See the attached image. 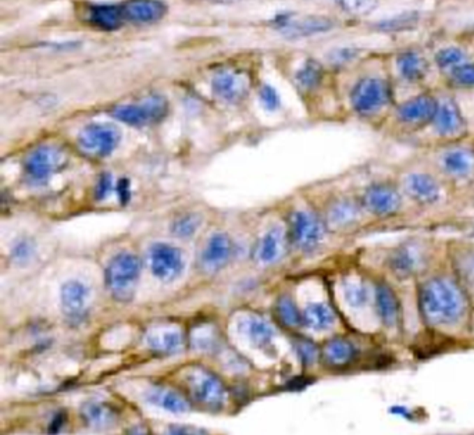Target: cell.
Segmentation results:
<instances>
[{"label":"cell","mask_w":474,"mask_h":435,"mask_svg":"<svg viewBox=\"0 0 474 435\" xmlns=\"http://www.w3.org/2000/svg\"><path fill=\"white\" fill-rule=\"evenodd\" d=\"M220 1H235V0H220Z\"/></svg>","instance_id":"bcb514c9"},{"label":"cell","mask_w":474,"mask_h":435,"mask_svg":"<svg viewBox=\"0 0 474 435\" xmlns=\"http://www.w3.org/2000/svg\"><path fill=\"white\" fill-rule=\"evenodd\" d=\"M141 267L140 258L133 253H119L110 260L106 269L105 281L114 299L128 302L134 297L141 276Z\"/></svg>","instance_id":"7a4b0ae2"},{"label":"cell","mask_w":474,"mask_h":435,"mask_svg":"<svg viewBox=\"0 0 474 435\" xmlns=\"http://www.w3.org/2000/svg\"><path fill=\"white\" fill-rule=\"evenodd\" d=\"M443 167L455 179H469L474 175V150L469 147H455L443 157Z\"/></svg>","instance_id":"ffe728a7"},{"label":"cell","mask_w":474,"mask_h":435,"mask_svg":"<svg viewBox=\"0 0 474 435\" xmlns=\"http://www.w3.org/2000/svg\"><path fill=\"white\" fill-rule=\"evenodd\" d=\"M67 163L64 150L53 145H40L29 152L24 160V174L32 185L46 184Z\"/></svg>","instance_id":"3957f363"},{"label":"cell","mask_w":474,"mask_h":435,"mask_svg":"<svg viewBox=\"0 0 474 435\" xmlns=\"http://www.w3.org/2000/svg\"><path fill=\"white\" fill-rule=\"evenodd\" d=\"M419 307L430 325H451L465 313V296L448 279H431L419 290Z\"/></svg>","instance_id":"6da1fadb"},{"label":"cell","mask_w":474,"mask_h":435,"mask_svg":"<svg viewBox=\"0 0 474 435\" xmlns=\"http://www.w3.org/2000/svg\"><path fill=\"white\" fill-rule=\"evenodd\" d=\"M454 81L461 87H474V64H462L452 73Z\"/></svg>","instance_id":"60d3db41"},{"label":"cell","mask_w":474,"mask_h":435,"mask_svg":"<svg viewBox=\"0 0 474 435\" xmlns=\"http://www.w3.org/2000/svg\"><path fill=\"white\" fill-rule=\"evenodd\" d=\"M186 384L192 397L209 409H220L227 399L224 384L213 373L203 367H191L186 373Z\"/></svg>","instance_id":"277c9868"},{"label":"cell","mask_w":474,"mask_h":435,"mask_svg":"<svg viewBox=\"0 0 474 435\" xmlns=\"http://www.w3.org/2000/svg\"><path fill=\"white\" fill-rule=\"evenodd\" d=\"M343 295L349 306L359 309L369 302V288L362 281H346L343 284Z\"/></svg>","instance_id":"836d02e7"},{"label":"cell","mask_w":474,"mask_h":435,"mask_svg":"<svg viewBox=\"0 0 474 435\" xmlns=\"http://www.w3.org/2000/svg\"><path fill=\"white\" fill-rule=\"evenodd\" d=\"M147 344L154 352L160 355H177L184 351L185 338L179 328L161 325L148 331Z\"/></svg>","instance_id":"9a60e30c"},{"label":"cell","mask_w":474,"mask_h":435,"mask_svg":"<svg viewBox=\"0 0 474 435\" xmlns=\"http://www.w3.org/2000/svg\"><path fill=\"white\" fill-rule=\"evenodd\" d=\"M120 144V133L109 124H89L78 135L80 150L92 158H103Z\"/></svg>","instance_id":"8992f818"},{"label":"cell","mask_w":474,"mask_h":435,"mask_svg":"<svg viewBox=\"0 0 474 435\" xmlns=\"http://www.w3.org/2000/svg\"><path fill=\"white\" fill-rule=\"evenodd\" d=\"M427 61L417 53H403L398 59V70L405 80L419 81L427 73Z\"/></svg>","instance_id":"4dcf8cb0"},{"label":"cell","mask_w":474,"mask_h":435,"mask_svg":"<svg viewBox=\"0 0 474 435\" xmlns=\"http://www.w3.org/2000/svg\"><path fill=\"white\" fill-rule=\"evenodd\" d=\"M287 249V237L280 227L269 230L256 246V258L263 265H273L281 260Z\"/></svg>","instance_id":"d6986e66"},{"label":"cell","mask_w":474,"mask_h":435,"mask_svg":"<svg viewBox=\"0 0 474 435\" xmlns=\"http://www.w3.org/2000/svg\"><path fill=\"white\" fill-rule=\"evenodd\" d=\"M436 61L441 68H458L465 61V54L461 49L448 47L437 53Z\"/></svg>","instance_id":"d590c367"},{"label":"cell","mask_w":474,"mask_h":435,"mask_svg":"<svg viewBox=\"0 0 474 435\" xmlns=\"http://www.w3.org/2000/svg\"><path fill=\"white\" fill-rule=\"evenodd\" d=\"M423 265V253L410 245H403L397 249L388 260V266L392 273L401 279L413 276Z\"/></svg>","instance_id":"7402d4cb"},{"label":"cell","mask_w":474,"mask_h":435,"mask_svg":"<svg viewBox=\"0 0 474 435\" xmlns=\"http://www.w3.org/2000/svg\"><path fill=\"white\" fill-rule=\"evenodd\" d=\"M149 266L152 274L164 283L178 279L184 270V259L179 249L167 245L155 244L149 249Z\"/></svg>","instance_id":"9c48e42d"},{"label":"cell","mask_w":474,"mask_h":435,"mask_svg":"<svg viewBox=\"0 0 474 435\" xmlns=\"http://www.w3.org/2000/svg\"><path fill=\"white\" fill-rule=\"evenodd\" d=\"M61 309L66 318L75 325L85 321L89 313L91 290L81 281L71 280L61 287Z\"/></svg>","instance_id":"30bf717a"},{"label":"cell","mask_w":474,"mask_h":435,"mask_svg":"<svg viewBox=\"0 0 474 435\" xmlns=\"http://www.w3.org/2000/svg\"><path fill=\"white\" fill-rule=\"evenodd\" d=\"M323 77V70L316 61H308L297 74V81L301 88L312 89L320 84Z\"/></svg>","instance_id":"e575fe53"},{"label":"cell","mask_w":474,"mask_h":435,"mask_svg":"<svg viewBox=\"0 0 474 435\" xmlns=\"http://www.w3.org/2000/svg\"><path fill=\"white\" fill-rule=\"evenodd\" d=\"M81 416L88 426L98 430L109 429L116 423L114 411L106 404L98 401H89L84 404L81 408Z\"/></svg>","instance_id":"83f0119b"},{"label":"cell","mask_w":474,"mask_h":435,"mask_svg":"<svg viewBox=\"0 0 474 435\" xmlns=\"http://www.w3.org/2000/svg\"><path fill=\"white\" fill-rule=\"evenodd\" d=\"M390 99L388 87L378 78H363L353 88L350 101L353 109L363 116L374 115L383 109Z\"/></svg>","instance_id":"52a82bcc"},{"label":"cell","mask_w":474,"mask_h":435,"mask_svg":"<svg viewBox=\"0 0 474 435\" xmlns=\"http://www.w3.org/2000/svg\"><path fill=\"white\" fill-rule=\"evenodd\" d=\"M168 113V103L163 96H151L138 103L116 106L112 116L128 126L144 127L161 121Z\"/></svg>","instance_id":"5b68a950"},{"label":"cell","mask_w":474,"mask_h":435,"mask_svg":"<svg viewBox=\"0 0 474 435\" xmlns=\"http://www.w3.org/2000/svg\"><path fill=\"white\" fill-rule=\"evenodd\" d=\"M34 253V245L31 241L28 239H22V241H18L15 245H14V249H13V256L17 262H27Z\"/></svg>","instance_id":"7bdbcfd3"},{"label":"cell","mask_w":474,"mask_h":435,"mask_svg":"<svg viewBox=\"0 0 474 435\" xmlns=\"http://www.w3.org/2000/svg\"><path fill=\"white\" fill-rule=\"evenodd\" d=\"M123 8L126 20L134 24H154L167 11L165 4L160 0H130Z\"/></svg>","instance_id":"44dd1931"},{"label":"cell","mask_w":474,"mask_h":435,"mask_svg":"<svg viewBox=\"0 0 474 435\" xmlns=\"http://www.w3.org/2000/svg\"><path fill=\"white\" fill-rule=\"evenodd\" d=\"M198 226H199V220L195 216H184L174 223L172 233L177 237L186 238V237H191L196 233Z\"/></svg>","instance_id":"74e56055"},{"label":"cell","mask_w":474,"mask_h":435,"mask_svg":"<svg viewBox=\"0 0 474 435\" xmlns=\"http://www.w3.org/2000/svg\"><path fill=\"white\" fill-rule=\"evenodd\" d=\"M336 1L343 10L352 14H366L371 11L377 4V0H336Z\"/></svg>","instance_id":"f35d334b"},{"label":"cell","mask_w":474,"mask_h":435,"mask_svg":"<svg viewBox=\"0 0 474 435\" xmlns=\"http://www.w3.org/2000/svg\"><path fill=\"white\" fill-rule=\"evenodd\" d=\"M113 189V178L110 177V174L108 172H103L96 184V188H95V198L98 200H103L109 196V193L112 192Z\"/></svg>","instance_id":"b9f144b4"},{"label":"cell","mask_w":474,"mask_h":435,"mask_svg":"<svg viewBox=\"0 0 474 435\" xmlns=\"http://www.w3.org/2000/svg\"><path fill=\"white\" fill-rule=\"evenodd\" d=\"M259 96H260V102L265 106V109L274 112L280 108V98H279V94L276 92V89L273 87L263 85L260 88Z\"/></svg>","instance_id":"ab89813d"},{"label":"cell","mask_w":474,"mask_h":435,"mask_svg":"<svg viewBox=\"0 0 474 435\" xmlns=\"http://www.w3.org/2000/svg\"><path fill=\"white\" fill-rule=\"evenodd\" d=\"M88 21L99 29L114 31L127 20L123 7L116 4H96L89 7Z\"/></svg>","instance_id":"cb8c5ba5"},{"label":"cell","mask_w":474,"mask_h":435,"mask_svg":"<svg viewBox=\"0 0 474 435\" xmlns=\"http://www.w3.org/2000/svg\"><path fill=\"white\" fill-rule=\"evenodd\" d=\"M147 401L171 413H185L189 411L188 401L171 388L155 387L147 394Z\"/></svg>","instance_id":"4316f807"},{"label":"cell","mask_w":474,"mask_h":435,"mask_svg":"<svg viewBox=\"0 0 474 435\" xmlns=\"http://www.w3.org/2000/svg\"><path fill=\"white\" fill-rule=\"evenodd\" d=\"M119 195H120L121 203H126L130 199V185L126 179H121L119 184Z\"/></svg>","instance_id":"f6af8a7d"},{"label":"cell","mask_w":474,"mask_h":435,"mask_svg":"<svg viewBox=\"0 0 474 435\" xmlns=\"http://www.w3.org/2000/svg\"><path fill=\"white\" fill-rule=\"evenodd\" d=\"M433 124L437 133L443 137L459 135L465 127L464 117L452 101H444L438 103Z\"/></svg>","instance_id":"ac0fdd59"},{"label":"cell","mask_w":474,"mask_h":435,"mask_svg":"<svg viewBox=\"0 0 474 435\" xmlns=\"http://www.w3.org/2000/svg\"><path fill=\"white\" fill-rule=\"evenodd\" d=\"M244 332L258 348H266L272 344L274 337L273 325L259 316H251L244 320Z\"/></svg>","instance_id":"f1b7e54d"},{"label":"cell","mask_w":474,"mask_h":435,"mask_svg":"<svg viewBox=\"0 0 474 435\" xmlns=\"http://www.w3.org/2000/svg\"><path fill=\"white\" fill-rule=\"evenodd\" d=\"M324 227L316 216L308 212H295L290 217V241L304 252H312L320 245Z\"/></svg>","instance_id":"ba28073f"},{"label":"cell","mask_w":474,"mask_h":435,"mask_svg":"<svg viewBox=\"0 0 474 435\" xmlns=\"http://www.w3.org/2000/svg\"><path fill=\"white\" fill-rule=\"evenodd\" d=\"M334 22L327 17H304V18H280L277 20L279 31L288 39H298L312 36L329 31Z\"/></svg>","instance_id":"4fadbf2b"},{"label":"cell","mask_w":474,"mask_h":435,"mask_svg":"<svg viewBox=\"0 0 474 435\" xmlns=\"http://www.w3.org/2000/svg\"><path fill=\"white\" fill-rule=\"evenodd\" d=\"M277 316L287 327H298L304 323V314L299 311L297 303L290 296H281L277 300Z\"/></svg>","instance_id":"1f68e13d"},{"label":"cell","mask_w":474,"mask_h":435,"mask_svg":"<svg viewBox=\"0 0 474 435\" xmlns=\"http://www.w3.org/2000/svg\"><path fill=\"white\" fill-rule=\"evenodd\" d=\"M191 342H192V346L198 351H202V352L213 351L219 344L217 331L212 325L202 324L193 328L191 334Z\"/></svg>","instance_id":"d6a6232c"},{"label":"cell","mask_w":474,"mask_h":435,"mask_svg":"<svg viewBox=\"0 0 474 435\" xmlns=\"http://www.w3.org/2000/svg\"><path fill=\"white\" fill-rule=\"evenodd\" d=\"M294 346H295V351H297L301 362L305 366H311V364H313L316 362L317 356H318V349H317L316 345L311 339L298 338V339H295Z\"/></svg>","instance_id":"8d00e7d4"},{"label":"cell","mask_w":474,"mask_h":435,"mask_svg":"<svg viewBox=\"0 0 474 435\" xmlns=\"http://www.w3.org/2000/svg\"><path fill=\"white\" fill-rule=\"evenodd\" d=\"M360 203L362 207H364L374 216L387 217L395 214L399 210L402 205V198L392 185L376 184L366 189Z\"/></svg>","instance_id":"8fae6325"},{"label":"cell","mask_w":474,"mask_h":435,"mask_svg":"<svg viewBox=\"0 0 474 435\" xmlns=\"http://www.w3.org/2000/svg\"><path fill=\"white\" fill-rule=\"evenodd\" d=\"M362 203H356L350 199H338L327 209L325 220L327 226L332 230H342L359 220Z\"/></svg>","instance_id":"603a6c76"},{"label":"cell","mask_w":474,"mask_h":435,"mask_svg":"<svg viewBox=\"0 0 474 435\" xmlns=\"http://www.w3.org/2000/svg\"><path fill=\"white\" fill-rule=\"evenodd\" d=\"M249 78L245 73L237 70H221L212 78V89L216 96L228 103L244 101L249 92Z\"/></svg>","instance_id":"7c38bea8"},{"label":"cell","mask_w":474,"mask_h":435,"mask_svg":"<svg viewBox=\"0 0 474 435\" xmlns=\"http://www.w3.org/2000/svg\"><path fill=\"white\" fill-rule=\"evenodd\" d=\"M376 309L381 321L391 327L399 320L401 306L397 293L387 284H378L376 288Z\"/></svg>","instance_id":"d4e9b609"},{"label":"cell","mask_w":474,"mask_h":435,"mask_svg":"<svg viewBox=\"0 0 474 435\" xmlns=\"http://www.w3.org/2000/svg\"><path fill=\"white\" fill-rule=\"evenodd\" d=\"M406 195L420 205H434L441 196V188L438 182L429 174L416 172L410 174L405 179Z\"/></svg>","instance_id":"e0dca14e"},{"label":"cell","mask_w":474,"mask_h":435,"mask_svg":"<svg viewBox=\"0 0 474 435\" xmlns=\"http://www.w3.org/2000/svg\"><path fill=\"white\" fill-rule=\"evenodd\" d=\"M232 256V241L224 233H217L210 237L209 242L206 244L200 263L203 270L207 273H214L221 270Z\"/></svg>","instance_id":"5bb4252c"},{"label":"cell","mask_w":474,"mask_h":435,"mask_svg":"<svg viewBox=\"0 0 474 435\" xmlns=\"http://www.w3.org/2000/svg\"><path fill=\"white\" fill-rule=\"evenodd\" d=\"M437 106L438 102L433 96L420 95L405 102L398 110V117L405 124L420 126L427 121H433Z\"/></svg>","instance_id":"2e32d148"},{"label":"cell","mask_w":474,"mask_h":435,"mask_svg":"<svg viewBox=\"0 0 474 435\" xmlns=\"http://www.w3.org/2000/svg\"><path fill=\"white\" fill-rule=\"evenodd\" d=\"M356 348L343 338H334L323 348V360L329 367H345L356 357Z\"/></svg>","instance_id":"484cf974"},{"label":"cell","mask_w":474,"mask_h":435,"mask_svg":"<svg viewBox=\"0 0 474 435\" xmlns=\"http://www.w3.org/2000/svg\"><path fill=\"white\" fill-rule=\"evenodd\" d=\"M164 435H209L202 429L189 427V426H170Z\"/></svg>","instance_id":"ee69618b"},{"label":"cell","mask_w":474,"mask_h":435,"mask_svg":"<svg viewBox=\"0 0 474 435\" xmlns=\"http://www.w3.org/2000/svg\"><path fill=\"white\" fill-rule=\"evenodd\" d=\"M304 323L316 331H324L335 323L332 309L325 303H311L304 311Z\"/></svg>","instance_id":"f546056e"}]
</instances>
